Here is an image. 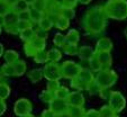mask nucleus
Wrapping results in <instances>:
<instances>
[{"mask_svg":"<svg viewBox=\"0 0 127 117\" xmlns=\"http://www.w3.org/2000/svg\"><path fill=\"white\" fill-rule=\"evenodd\" d=\"M81 25L87 34L91 36H99L103 34L107 25V16L102 6H92L84 12Z\"/></svg>","mask_w":127,"mask_h":117,"instance_id":"f257e3e1","label":"nucleus"},{"mask_svg":"<svg viewBox=\"0 0 127 117\" xmlns=\"http://www.w3.org/2000/svg\"><path fill=\"white\" fill-rule=\"evenodd\" d=\"M102 7L107 18L115 20H125L127 18V0H120V1L109 0Z\"/></svg>","mask_w":127,"mask_h":117,"instance_id":"f03ea898","label":"nucleus"},{"mask_svg":"<svg viewBox=\"0 0 127 117\" xmlns=\"http://www.w3.org/2000/svg\"><path fill=\"white\" fill-rule=\"evenodd\" d=\"M117 80H118V76L115 70L113 69L100 70L97 73V76L95 77V81L97 82V84L100 87V89L102 91L111 88L117 82Z\"/></svg>","mask_w":127,"mask_h":117,"instance_id":"7ed1b4c3","label":"nucleus"},{"mask_svg":"<svg viewBox=\"0 0 127 117\" xmlns=\"http://www.w3.org/2000/svg\"><path fill=\"white\" fill-rule=\"evenodd\" d=\"M92 81H95L94 72L90 69H84V68H82L79 76L71 80V87L78 91L87 90L88 86L91 83Z\"/></svg>","mask_w":127,"mask_h":117,"instance_id":"20e7f679","label":"nucleus"},{"mask_svg":"<svg viewBox=\"0 0 127 117\" xmlns=\"http://www.w3.org/2000/svg\"><path fill=\"white\" fill-rule=\"evenodd\" d=\"M45 47H46V39L35 37L33 41L25 43L24 52L27 57H34L38 52L45 51Z\"/></svg>","mask_w":127,"mask_h":117,"instance_id":"39448f33","label":"nucleus"},{"mask_svg":"<svg viewBox=\"0 0 127 117\" xmlns=\"http://www.w3.org/2000/svg\"><path fill=\"white\" fill-rule=\"evenodd\" d=\"M82 67L78 63H75L74 61H65L62 65H61V74L62 78L64 79L72 80L77 78L79 76V73L81 72Z\"/></svg>","mask_w":127,"mask_h":117,"instance_id":"423d86ee","label":"nucleus"},{"mask_svg":"<svg viewBox=\"0 0 127 117\" xmlns=\"http://www.w3.org/2000/svg\"><path fill=\"white\" fill-rule=\"evenodd\" d=\"M108 100H109L108 105L110 106V108L116 114H119L120 112H123L126 106V99L119 91H110L108 96Z\"/></svg>","mask_w":127,"mask_h":117,"instance_id":"0eeeda50","label":"nucleus"},{"mask_svg":"<svg viewBox=\"0 0 127 117\" xmlns=\"http://www.w3.org/2000/svg\"><path fill=\"white\" fill-rule=\"evenodd\" d=\"M43 74L47 81L51 80H59L62 78L61 74V65H59L55 62H47L45 63V65L43 67Z\"/></svg>","mask_w":127,"mask_h":117,"instance_id":"6e6552de","label":"nucleus"},{"mask_svg":"<svg viewBox=\"0 0 127 117\" xmlns=\"http://www.w3.org/2000/svg\"><path fill=\"white\" fill-rule=\"evenodd\" d=\"M33 110V105L27 98H20L15 103L14 113L18 117H24L26 115L31 114Z\"/></svg>","mask_w":127,"mask_h":117,"instance_id":"1a4fd4ad","label":"nucleus"},{"mask_svg":"<svg viewBox=\"0 0 127 117\" xmlns=\"http://www.w3.org/2000/svg\"><path fill=\"white\" fill-rule=\"evenodd\" d=\"M17 23H18V16L14 11L8 12L5 16V27L6 32L11 35H19V32L17 29Z\"/></svg>","mask_w":127,"mask_h":117,"instance_id":"9d476101","label":"nucleus"},{"mask_svg":"<svg viewBox=\"0 0 127 117\" xmlns=\"http://www.w3.org/2000/svg\"><path fill=\"white\" fill-rule=\"evenodd\" d=\"M48 106H50L48 108H50L51 110H53L58 116L67 113V109H69V104H67V101L63 100V99H59V98H56V97L53 99V101Z\"/></svg>","mask_w":127,"mask_h":117,"instance_id":"9b49d317","label":"nucleus"},{"mask_svg":"<svg viewBox=\"0 0 127 117\" xmlns=\"http://www.w3.org/2000/svg\"><path fill=\"white\" fill-rule=\"evenodd\" d=\"M69 106H77V107H83L84 103H86V99H84V96L82 95V92L80 91H72L70 93L69 98L66 99Z\"/></svg>","mask_w":127,"mask_h":117,"instance_id":"f8f14e48","label":"nucleus"},{"mask_svg":"<svg viewBox=\"0 0 127 117\" xmlns=\"http://www.w3.org/2000/svg\"><path fill=\"white\" fill-rule=\"evenodd\" d=\"M113 50V42L110 41L109 37H100L97 41L96 43V50L95 52L98 53V52H111Z\"/></svg>","mask_w":127,"mask_h":117,"instance_id":"ddd939ff","label":"nucleus"},{"mask_svg":"<svg viewBox=\"0 0 127 117\" xmlns=\"http://www.w3.org/2000/svg\"><path fill=\"white\" fill-rule=\"evenodd\" d=\"M96 55L101 64V70L110 69L111 63H113V57H111L110 52H98L96 53Z\"/></svg>","mask_w":127,"mask_h":117,"instance_id":"4468645a","label":"nucleus"},{"mask_svg":"<svg viewBox=\"0 0 127 117\" xmlns=\"http://www.w3.org/2000/svg\"><path fill=\"white\" fill-rule=\"evenodd\" d=\"M96 52L91 46L88 45H82L81 47H79V53H78V56L80 57L81 61H90L92 57L95 56Z\"/></svg>","mask_w":127,"mask_h":117,"instance_id":"2eb2a0df","label":"nucleus"},{"mask_svg":"<svg viewBox=\"0 0 127 117\" xmlns=\"http://www.w3.org/2000/svg\"><path fill=\"white\" fill-rule=\"evenodd\" d=\"M27 78L31 80L33 83H37L44 78L43 74V68H36V69H32L31 71L27 72Z\"/></svg>","mask_w":127,"mask_h":117,"instance_id":"dca6fc26","label":"nucleus"},{"mask_svg":"<svg viewBox=\"0 0 127 117\" xmlns=\"http://www.w3.org/2000/svg\"><path fill=\"white\" fill-rule=\"evenodd\" d=\"M29 15H31V22L33 23L34 25L35 24L38 25V23L46 16L45 12L41 11V10H37L34 7H29Z\"/></svg>","mask_w":127,"mask_h":117,"instance_id":"f3484780","label":"nucleus"},{"mask_svg":"<svg viewBox=\"0 0 127 117\" xmlns=\"http://www.w3.org/2000/svg\"><path fill=\"white\" fill-rule=\"evenodd\" d=\"M3 59H5L6 63L9 64H15L17 61L19 60V54L15 50H7L3 54Z\"/></svg>","mask_w":127,"mask_h":117,"instance_id":"a211bd4d","label":"nucleus"},{"mask_svg":"<svg viewBox=\"0 0 127 117\" xmlns=\"http://www.w3.org/2000/svg\"><path fill=\"white\" fill-rule=\"evenodd\" d=\"M29 9V5L25 1V0H17L16 2L11 6V11H14L15 14H20L23 11H26Z\"/></svg>","mask_w":127,"mask_h":117,"instance_id":"6ab92c4d","label":"nucleus"},{"mask_svg":"<svg viewBox=\"0 0 127 117\" xmlns=\"http://www.w3.org/2000/svg\"><path fill=\"white\" fill-rule=\"evenodd\" d=\"M62 59V53L58 47L50 48L47 51V60L48 62H59Z\"/></svg>","mask_w":127,"mask_h":117,"instance_id":"aec40b11","label":"nucleus"},{"mask_svg":"<svg viewBox=\"0 0 127 117\" xmlns=\"http://www.w3.org/2000/svg\"><path fill=\"white\" fill-rule=\"evenodd\" d=\"M59 15L63 16L64 18L69 19H73L75 17V11H74V8L72 7H67V6H62V7L59 8Z\"/></svg>","mask_w":127,"mask_h":117,"instance_id":"412c9836","label":"nucleus"},{"mask_svg":"<svg viewBox=\"0 0 127 117\" xmlns=\"http://www.w3.org/2000/svg\"><path fill=\"white\" fill-rule=\"evenodd\" d=\"M65 37H66L67 44H78L80 41V33L78 29H70Z\"/></svg>","mask_w":127,"mask_h":117,"instance_id":"4be33fe9","label":"nucleus"},{"mask_svg":"<svg viewBox=\"0 0 127 117\" xmlns=\"http://www.w3.org/2000/svg\"><path fill=\"white\" fill-rule=\"evenodd\" d=\"M19 37L25 43H28V42L33 41L34 38H35V29L32 27V28H27V29H25V31L20 32Z\"/></svg>","mask_w":127,"mask_h":117,"instance_id":"5701e85b","label":"nucleus"},{"mask_svg":"<svg viewBox=\"0 0 127 117\" xmlns=\"http://www.w3.org/2000/svg\"><path fill=\"white\" fill-rule=\"evenodd\" d=\"M67 114L70 117H84L86 110L83 107H77V106H69Z\"/></svg>","mask_w":127,"mask_h":117,"instance_id":"b1692460","label":"nucleus"},{"mask_svg":"<svg viewBox=\"0 0 127 117\" xmlns=\"http://www.w3.org/2000/svg\"><path fill=\"white\" fill-rule=\"evenodd\" d=\"M15 71H16V77H22L26 73L27 71V64L24 60H18L15 63Z\"/></svg>","mask_w":127,"mask_h":117,"instance_id":"393cba45","label":"nucleus"},{"mask_svg":"<svg viewBox=\"0 0 127 117\" xmlns=\"http://www.w3.org/2000/svg\"><path fill=\"white\" fill-rule=\"evenodd\" d=\"M53 43L56 47H60V48H64V46L67 44L66 42V37L65 35H63L62 33H56L54 35V38H53Z\"/></svg>","mask_w":127,"mask_h":117,"instance_id":"a878e982","label":"nucleus"},{"mask_svg":"<svg viewBox=\"0 0 127 117\" xmlns=\"http://www.w3.org/2000/svg\"><path fill=\"white\" fill-rule=\"evenodd\" d=\"M54 26H55L58 29H60V31H65V29H67L70 26V20L66 18H64V17L61 16V15H59Z\"/></svg>","mask_w":127,"mask_h":117,"instance_id":"bb28decb","label":"nucleus"},{"mask_svg":"<svg viewBox=\"0 0 127 117\" xmlns=\"http://www.w3.org/2000/svg\"><path fill=\"white\" fill-rule=\"evenodd\" d=\"M32 7L36 8L37 10H41V11L46 14L48 10V7H50V0H36V2Z\"/></svg>","mask_w":127,"mask_h":117,"instance_id":"cd10ccee","label":"nucleus"},{"mask_svg":"<svg viewBox=\"0 0 127 117\" xmlns=\"http://www.w3.org/2000/svg\"><path fill=\"white\" fill-rule=\"evenodd\" d=\"M54 98H55V93L51 92V91H48V90H43L41 92V95H39V99H41L43 103L48 104V105L52 103Z\"/></svg>","mask_w":127,"mask_h":117,"instance_id":"c85d7f7f","label":"nucleus"},{"mask_svg":"<svg viewBox=\"0 0 127 117\" xmlns=\"http://www.w3.org/2000/svg\"><path fill=\"white\" fill-rule=\"evenodd\" d=\"M1 71H2L3 77H15L16 76V71H15L14 64L5 63V64L1 67Z\"/></svg>","mask_w":127,"mask_h":117,"instance_id":"c756f323","label":"nucleus"},{"mask_svg":"<svg viewBox=\"0 0 127 117\" xmlns=\"http://www.w3.org/2000/svg\"><path fill=\"white\" fill-rule=\"evenodd\" d=\"M10 92H11L10 87L6 82H0V99L6 100L10 96Z\"/></svg>","mask_w":127,"mask_h":117,"instance_id":"7c9ffc66","label":"nucleus"},{"mask_svg":"<svg viewBox=\"0 0 127 117\" xmlns=\"http://www.w3.org/2000/svg\"><path fill=\"white\" fill-rule=\"evenodd\" d=\"M70 93H71V91L69 90V89L66 88V87L64 86H61L60 88L58 89V90L55 91V97L59 99H63V100H66L67 98H69Z\"/></svg>","mask_w":127,"mask_h":117,"instance_id":"2f4dec72","label":"nucleus"},{"mask_svg":"<svg viewBox=\"0 0 127 117\" xmlns=\"http://www.w3.org/2000/svg\"><path fill=\"white\" fill-rule=\"evenodd\" d=\"M53 26H54V24H53V22L51 20L50 18H48L47 16H45L41 20V22L38 23V27H39V28L44 29V31H46V32L51 31V29L53 28Z\"/></svg>","mask_w":127,"mask_h":117,"instance_id":"473e14b6","label":"nucleus"},{"mask_svg":"<svg viewBox=\"0 0 127 117\" xmlns=\"http://www.w3.org/2000/svg\"><path fill=\"white\" fill-rule=\"evenodd\" d=\"M88 63H89V68H90V70H91L92 72H99L101 70V64H100V62H99L96 54H95V56L92 57Z\"/></svg>","mask_w":127,"mask_h":117,"instance_id":"72a5a7b5","label":"nucleus"},{"mask_svg":"<svg viewBox=\"0 0 127 117\" xmlns=\"http://www.w3.org/2000/svg\"><path fill=\"white\" fill-rule=\"evenodd\" d=\"M66 55H78L79 53V46L77 44H66L63 48Z\"/></svg>","mask_w":127,"mask_h":117,"instance_id":"f704fd0d","label":"nucleus"},{"mask_svg":"<svg viewBox=\"0 0 127 117\" xmlns=\"http://www.w3.org/2000/svg\"><path fill=\"white\" fill-rule=\"evenodd\" d=\"M34 61H35L36 63H38V64H45V63L48 62L47 60V52H45V51H42V52H38L37 54L35 55V56L33 57Z\"/></svg>","mask_w":127,"mask_h":117,"instance_id":"c9c22d12","label":"nucleus"},{"mask_svg":"<svg viewBox=\"0 0 127 117\" xmlns=\"http://www.w3.org/2000/svg\"><path fill=\"white\" fill-rule=\"evenodd\" d=\"M87 91H88V93L90 96H96V95H99V93L102 92V90L100 89V87L97 84L96 81H92L91 83L88 86V88H87Z\"/></svg>","mask_w":127,"mask_h":117,"instance_id":"e433bc0d","label":"nucleus"},{"mask_svg":"<svg viewBox=\"0 0 127 117\" xmlns=\"http://www.w3.org/2000/svg\"><path fill=\"white\" fill-rule=\"evenodd\" d=\"M99 113H100L101 117H111V116H114V115L116 114V113L110 108V106L109 105L102 106V107L100 108V110H99Z\"/></svg>","mask_w":127,"mask_h":117,"instance_id":"4c0bfd02","label":"nucleus"},{"mask_svg":"<svg viewBox=\"0 0 127 117\" xmlns=\"http://www.w3.org/2000/svg\"><path fill=\"white\" fill-rule=\"evenodd\" d=\"M32 27H34V24L32 22H26V20H18V23H17V29H18V32H23L25 31V29L27 28H32Z\"/></svg>","mask_w":127,"mask_h":117,"instance_id":"58836bf2","label":"nucleus"},{"mask_svg":"<svg viewBox=\"0 0 127 117\" xmlns=\"http://www.w3.org/2000/svg\"><path fill=\"white\" fill-rule=\"evenodd\" d=\"M60 87H61V84L59 81H56V80H51V81H47V83H46V90L55 93V91L58 90Z\"/></svg>","mask_w":127,"mask_h":117,"instance_id":"ea45409f","label":"nucleus"},{"mask_svg":"<svg viewBox=\"0 0 127 117\" xmlns=\"http://www.w3.org/2000/svg\"><path fill=\"white\" fill-rule=\"evenodd\" d=\"M11 11V6H9L8 3H6L5 1H0V15L2 16H6L8 12Z\"/></svg>","mask_w":127,"mask_h":117,"instance_id":"a19ab883","label":"nucleus"},{"mask_svg":"<svg viewBox=\"0 0 127 117\" xmlns=\"http://www.w3.org/2000/svg\"><path fill=\"white\" fill-rule=\"evenodd\" d=\"M47 32L44 31V29L39 28V27H37V28L35 29V37H39V38H43V39H47Z\"/></svg>","mask_w":127,"mask_h":117,"instance_id":"79ce46f5","label":"nucleus"},{"mask_svg":"<svg viewBox=\"0 0 127 117\" xmlns=\"http://www.w3.org/2000/svg\"><path fill=\"white\" fill-rule=\"evenodd\" d=\"M18 16V20H26V22H31V15H29V9L26 11H23L20 14L17 15Z\"/></svg>","mask_w":127,"mask_h":117,"instance_id":"37998d69","label":"nucleus"},{"mask_svg":"<svg viewBox=\"0 0 127 117\" xmlns=\"http://www.w3.org/2000/svg\"><path fill=\"white\" fill-rule=\"evenodd\" d=\"M84 117H101V116H100V113H99V110L89 109V110H86Z\"/></svg>","mask_w":127,"mask_h":117,"instance_id":"c03bdc74","label":"nucleus"},{"mask_svg":"<svg viewBox=\"0 0 127 117\" xmlns=\"http://www.w3.org/2000/svg\"><path fill=\"white\" fill-rule=\"evenodd\" d=\"M41 117H58V115L53 112V110H51L50 108H47V109H44L43 112H42Z\"/></svg>","mask_w":127,"mask_h":117,"instance_id":"a18cd8bd","label":"nucleus"},{"mask_svg":"<svg viewBox=\"0 0 127 117\" xmlns=\"http://www.w3.org/2000/svg\"><path fill=\"white\" fill-rule=\"evenodd\" d=\"M78 3H79L78 0H64V6H67V7L75 8Z\"/></svg>","mask_w":127,"mask_h":117,"instance_id":"49530a36","label":"nucleus"},{"mask_svg":"<svg viewBox=\"0 0 127 117\" xmlns=\"http://www.w3.org/2000/svg\"><path fill=\"white\" fill-rule=\"evenodd\" d=\"M50 6H55L60 8L64 6V0H50Z\"/></svg>","mask_w":127,"mask_h":117,"instance_id":"de8ad7c7","label":"nucleus"},{"mask_svg":"<svg viewBox=\"0 0 127 117\" xmlns=\"http://www.w3.org/2000/svg\"><path fill=\"white\" fill-rule=\"evenodd\" d=\"M6 109H7V105H6V101L0 99V116H2L5 114Z\"/></svg>","mask_w":127,"mask_h":117,"instance_id":"09e8293b","label":"nucleus"},{"mask_svg":"<svg viewBox=\"0 0 127 117\" xmlns=\"http://www.w3.org/2000/svg\"><path fill=\"white\" fill-rule=\"evenodd\" d=\"M5 47H3V45L1 43H0V57L1 56H3V54H5Z\"/></svg>","mask_w":127,"mask_h":117,"instance_id":"8fccbe9b","label":"nucleus"},{"mask_svg":"<svg viewBox=\"0 0 127 117\" xmlns=\"http://www.w3.org/2000/svg\"><path fill=\"white\" fill-rule=\"evenodd\" d=\"M79 1V3H81V5H89V3L91 2V0H78Z\"/></svg>","mask_w":127,"mask_h":117,"instance_id":"3c124183","label":"nucleus"},{"mask_svg":"<svg viewBox=\"0 0 127 117\" xmlns=\"http://www.w3.org/2000/svg\"><path fill=\"white\" fill-rule=\"evenodd\" d=\"M2 1H5V2L8 3L9 6H12V5H14V3L17 1V0H2Z\"/></svg>","mask_w":127,"mask_h":117,"instance_id":"603ef678","label":"nucleus"},{"mask_svg":"<svg viewBox=\"0 0 127 117\" xmlns=\"http://www.w3.org/2000/svg\"><path fill=\"white\" fill-rule=\"evenodd\" d=\"M5 25V16H2V15H0V26H2Z\"/></svg>","mask_w":127,"mask_h":117,"instance_id":"864d4df0","label":"nucleus"},{"mask_svg":"<svg viewBox=\"0 0 127 117\" xmlns=\"http://www.w3.org/2000/svg\"><path fill=\"white\" fill-rule=\"evenodd\" d=\"M25 1H26V2L29 5V7H32V6L36 2V0H25Z\"/></svg>","mask_w":127,"mask_h":117,"instance_id":"5fc2aeb1","label":"nucleus"},{"mask_svg":"<svg viewBox=\"0 0 127 117\" xmlns=\"http://www.w3.org/2000/svg\"><path fill=\"white\" fill-rule=\"evenodd\" d=\"M58 117H70L69 116V114H67V113H65V114H62V115H59Z\"/></svg>","mask_w":127,"mask_h":117,"instance_id":"6e6d98bb","label":"nucleus"},{"mask_svg":"<svg viewBox=\"0 0 127 117\" xmlns=\"http://www.w3.org/2000/svg\"><path fill=\"white\" fill-rule=\"evenodd\" d=\"M2 78H3V74H2V71H1V68H0V82H1Z\"/></svg>","mask_w":127,"mask_h":117,"instance_id":"4d7b16f0","label":"nucleus"},{"mask_svg":"<svg viewBox=\"0 0 127 117\" xmlns=\"http://www.w3.org/2000/svg\"><path fill=\"white\" fill-rule=\"evenodd\" d=\"M124 35H125V37H126V39H127V27L125 28V31H124Z\"/></svg>","mask_w":127,"mask_h":117,"instance_id":"13d9d810","label":"nucleus"},{"mask_svg":"<svg viewBox=\"0 0 127 117\" xmlns=\"http://www.w3.org/2000/svg\"><path fill=\"white\" fill-rule=\"evenodd\" d=\"M24 117H35V116H34V115H33V114H32V113H31V114L26 115V116H24Z\"/></svg>","mask_w":127,"mask_h":117,"instance_id":"bf43d9fd","label":"nucleus"},{"mask_svg":"<svg viewBox=\"0 0 127 117\" xmlns=\"http://www.w3.org/2000/svg\"><path fill=\"white\" fill-rule=\"evenodd\" d=\"M1 33H2V26H0V35H1Z\"/></svg>","mask_w":127,"mask_h":117,"instance_id":"052dcab7","label":"nucleus"},{"mask_svg":"<svg viewBox=\"0 0 127 117\" xmlns=\"http://www.w3.org/2000/svg\"><path fill=\"white\" fill-rule=\"evenodd\" d=\"M111 117H119V116H118V114H115L114 116H111Z\"/></svg>","mask_w":127,"mask_h":117,"instance_id":"680f3d73","label":"nucleus"},{"mask_svg":"<svg viewBox=\"0 0 127 117\" xmlns=\"http://www.w3.org/2000/svg\"><path fill=\"white\" fill-rule=\"evenodd\" d=\"M111 1H120V0H111Z\"/></svg>","mask_w":127,"mask_h":117,"instance_id":"e2e57ef3","label":"nucleus"},{"mask_svg":"<svg viewBox=\"0 0 127 117\" xmlns=\"http://www.w3.org/2000/svg\"><path fill=\"white\" fill-rule=\"evenodd\" d=\"M0 1H1V0H0Z\"/></svg>","mask_w":127,"mask_h":117,"instance_id":"0e129e2a","label":"nucleus"}]
</instances>
